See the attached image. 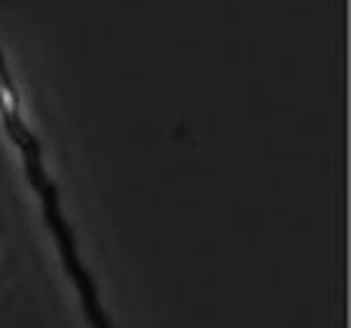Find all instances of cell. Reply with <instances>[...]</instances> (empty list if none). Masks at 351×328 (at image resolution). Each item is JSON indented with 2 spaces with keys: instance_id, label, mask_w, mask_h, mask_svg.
Listing matches in <instances>:
<instances>
[{
  "instance_id": "1",
  "label": "cell",
  "mask_w": 351,
  "mask_h": 328,
  "mask_svg": "<svg viewBox=\"0 0 351 328\" xmlns=\"http://www.w3.org/2000/svg\"><path fill=\"white\" fill-rule=\"evenodd\" d=\"M19 105H21V95L16 91L10 65L0 63V119H3V128L8 133V138L12 140V145L19 149L21 154L23 175H26L28 184H31L40 198L43 219L58 247V256H61L65 275L73 279L77 296H80L82 303V312H84L91 328H114L112 326V319L107 317V312L103 309V303H100L96 279L88 272V268L84 266V261L80 256V249H77V237L68 217L63 214L58 187L51 180L49 172H47L40 138L26 124Z\"/></svg>"
}]
</instances>
